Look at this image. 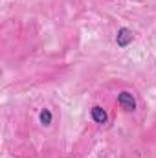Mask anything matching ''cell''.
Segmentation results:
<instances>
[{"instance_id": "6da1fadb", "label": "cell", "mask_w": 156, "mask_h": 158, "mask_svg": "<svg viewBox=\"0 0 156 158\" xmlns=\"http://www.w3.org/2000/svg\"><path fill=\"white\" fill-rule=\"evenodd\" d=\"M117 103H119V107H121L123 110H127V112H132V110L136 109V101H134V98H132L130 92H121V94L117 96Z\"/></svg>"}, {"instance_id": "7a4b0ae2", "label": "cell", "mask_w": 156, "mask_h": 158, "mask_svg": "<svg viewBox=\"0 0 156 158\" xmlns=\"http://www.w3.org/2000/svg\"><path fill=\"white\" fill-rule=\"evenodd\" d=\"M132 40V31L129 30V28H121L119 31H117V37H116V42L119 48H125V46H129V42Z\"/></svg>"}, {"instance_id": "3957f363", "label": "cell", "mask_w": 156, "mask_h": 158, "mask_svg": "<svg viewBox=\"0 0 156 158\" xmlns=\"http://www.w3.org/2000/svg\"><path fill=\"white\" fill-rule=\"evenodd\" d=\"M92 119L96 121V123H99V125H103V123H107V112H105V109L103 107H99V105H96V107H92Z\"/></svg>"}, {"instance_id": "277c9868", "label": "cell", "mask_w": 156, "mask_h": 158, "mask_svg": "<svg viewBox=\"0 0 156 158\" xmlns=\"http://www.w3.org/2000/svg\"><path fill=\"white\" fill-rule=\"evenodd\" d=\"M40 123H42V125H50V123H51V112H50L48 109H44V110L40 112Z\"/></svg>"}]
</instances>
